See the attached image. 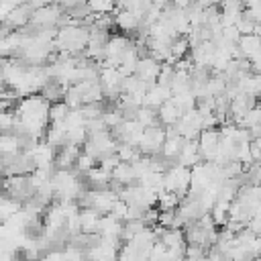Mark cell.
Segmentation results:
<instances>
[{
    "instance_id": "obj_1",
    "label": "cell",
    "mask_w": 261,
    "mask_h": 261,
    "mask_svg": "<svg viewBox=\"0 0 261 261\" xmlns=\"http://www.w3.org/2000/svg\"><path fill=\"white\" fill-rule=\"evenodd\" d=\"M163 190L175 194L179 200L188 196L190 192V167L184 165H171L165 173H163Z\"/></svg>"
},
{
    "instance_id": "obj_2",
    "label": "cell",
    "mask_w": 261,
    "mask_h": 261,
    "mask_svg": "<svg viewBox=\"0 0 261 261\" xmlns=\"http://www.w3.org/2000/svg\"><path fill=\"white\" fill-rule=\"evenodd\" d=\"M0 188H2V192L10 200L18 202L20 206L35 194V190H33V186L29 181V175H8V177H2L0 179Z\"/></svg>"
},
{
    "instance_id": "obj_3",
    "label": "cell",
    "mask_w": 261,
    "mask_h": 261,
    "mask_svg": "<svg viewBox=\"0 0 261 261\" xmlns=\"http://www.w3.org/2000/svg\"><path fill=\"white\" fill-rule=\"evenodd\" d=\"M163 141H165V128L161 124L159 126H149V128L143 130L137 149L141 151V155H155V153H161Z\"/></svg>"
},
{
    "instance_id": "obj_4",
    "label": "cell",
    "mask_w": 261,
    "mask_h": 261,
    "mask_svg": "<svg viewBox=\"0 0 261 261\" xmlns=\"http://www.w3.org/2000/svg\"><path fill=\"white\" fill-rule=\"evenodd\" d=\"M118 251H120V247L110 245V243L102 241V237H100V243L86 249V259L88 261H116Z\"/></svg>"
},
{
    "instance_id": "obj_5",
    "label": "cell",
    "mask_w": 261,
    "mask_h": 261,
    "mask_svg": "<svg viewBox=\"0 0 261 261\" xmlns=\"http://www.w3.org/2000/svg\"><path fill=\"white\" fill-rule=\"evenodd\" d=\"M31 16H33V8L24 2V4L14 6V8L4 16L2 22H4L10 31H18V29H22V27H27V24L31 22Z\"/></svg>"
},
{
    "instance_id": "obj_6",
    "label": "cell",
    "mask_w": 261,
    "mask_h": 261,
    "mask_svg": "<svg viewBox=\"0 0 261 261\" xmlns=\"http://www.w3.org/2000/svg\"><path fill=\"white\" fill-rule=\"evenodd\" d=\"M114 27L116 29H120L122 33H126V37H135V33L139 31V27H141V18L133 12V10H114Z\"/></svg>"
},
{
    "instance_id": "obj_7",
    "label": "cell",
    "mask_w": 261,
    "mask_h": 261,
    "mask_svg": "<svg viewBox=\"0 0 261 261\" xmlns=\"http://www.w3.org/2000/svg\"><path fill=\"white\" fill-rule=\"evenodd\" d=\"M159 69H161V63L153 57H143L137 61V67H135V75L147 84H155L157 82V75H159Z\"/></svg>"
},
{
    "instance_id": "obj_8",
    "label": "cell",
    "mask_w": 261,
    "mask_h": 261,
    "mask_svg": "<svg viewBox=\"0 0 261 261\" xmlns=\"http://www.w3.org/2000/svg\"><path fill=\"white\" fill-rule=\"evenodd\" d=\"M171 96H173V94H171V88L159 86V84H151L149 90H147V94H145V98H143V106L157 110L163 102L171 100Z\"/></svg>"
},
{
    "instance_id": "obj_9",
    "label": "cell",
    "mask_w": 261,
    "mask_h": 261,
    "mask_svg": "<svg viewBox=\"0 0 261 261\" xmlns=\"http://www.w3.org/2000/svg\"><path fill=\"white\" fill-rule=\"evenodd\" d=\"M116 200H118V194L112 192L110 188L108 190H98V192L92 190V208L100 214H108Z\"/></svg>"
},
{
    "instance_id": "obj_10",
    "label": "cell",
    "mask_w": 261,
    "mask_h": 261,
    "mask_svg": "<svg viewBox=\"0 0 261 261\" xmlns=\"http://www.w3.org/2000/svg\"><path fill=\"white\" fill-rule=\"evenodd\" d=\"M110 179L116 181V184H120L122 188L133 186V184H139V179H137V175H135L130 163H124V161H120V163L110 171Z\"/></svg>"
},
{
    "instance_id": "obj_11",
    "label": "cell",
    "mask_w": 261,
    "mask_h": 261,
    "mask_svg": "<svg viewBox=\"0 0 261 261\" xmlns=\"http://www.w3.org/2000/svg\"><path fill=\"white\" fill-rule=\"evenodd\" d=\"M100 216L102 214L96 212L94 208H80V226H82V232H86V234L98 232Z\"/></svg>"
},
{
    "instance_id": "obj_12",
    "label": "cell",
    "mask_w": 261,
    "mask_h": 261,
    "mask_svg": "<svg viewBox=\"0 0 261 261\" xmlns=\"http://www.w3.org/2000/svg\"><path fill=\"white\" fill-rule=\"evenodd\" d=\"M157 116H159L161 126H171V124H175V122L181 118V112L175 108V104H173L171 100H167V102H163V104L157 108Z\"/></svg>"
},
{
    "instance_id": "obj_13",
    "label": "cell",
    "mask_w": 261,
    "mask_h": 261,
    "mask_svg": "<svg viewBox=\"0 0 261 261\" xmlns=\"http://www.w3.org/2000/svg\"><path fill=\"white\" fill-rule=\"evenodd\" d=\"M237 47H239V51H241V57L251 59V57L261 49V37H257V35H241Z\"/></svg>"
},
{
    "instance_id": "obj_14",
    "label": "cell",
    "mask_w": 261,
    "mask_h": 261,
    "mask_svg": "<svg viewBox=\"0 0 261 261\" xmlns=\"http://www.w3.org/2000/svg\"><path fill=\"white\" fill-rule=\"evenodd\" d=\"M22 151L20 137L16 133H0V155H12Z\"/></svg>"
},
{
    "instance_id": "obj_15",
    "label": "cell",
    "mask_w": 261,
    "mask_h": 261,
    "mask_svg": "<svg viewBox=\"0 0 261 261\" xmlns=\"http://www.w3.org/2000/svg\"><path fill=\"white\" fill-rule=\"evenodd\" d=\"M143 128H149V126H159V116H157V110L155 108H147V106H141L139 112H137V118H135Z\"/></svg>"
},
{
    "instance_id": "obj_16",
    "label": "cell",
    "mask_w": 261,
    "mask_h": 261,
    "mask_svg": "<svg viewBox=\"0 0 261 261\" xmlns=\"http://www.w3.org/2000/svg\"><path fill=\"white\" fill-rule=\"evenodd\" d=\"M159 241L169 249V247H177V245H186L184 239V230L181 228H165L163 234L159 237Z\"/></svg>"
},
{
    "instance_id": "obj_17",
    "label": "cell",
    "mask_w": 261,
    "mask_h": 261,
    "mask_svg": "<svg viewBox=\"0 0 261 261\" xmlns=\"http://www.w3.org/2000/svg\"><path fill=\"white\" fill-rule=\"evenodd\" d=\"M179 198L175 196V194H171V192H159L157 194V204H159V210H175L177 206H179Z\"/></svg>"
},
{
    "instance_id": "obj_18",
    "label": "cell",
    "mask_w": 261,
    "mask_h": 261,
    "mask_svg": "<svg viewBox=\"0 0 261 261\" xmlns=\"http://www.w3.org/2000/svg\"><path fill=\"white\" fill-rule=\"evenodd\" d=\"M67 112H69V108H67V104L63 100L51 104L49 106V122H63V118L67 116Z\"/></svg>"
},
{
    "instance_id": "obj_19",
    "label": "cell",
    "mask_w": 261,
    "mask_h": 261,
    "mask_svg": "<svg viewBox=\"0 0 261 261\" xmlns=\"http://www.w3.org/2000/svg\"><path fill=\"white\" fill-rule=\"evenodd\" d=\"M110 216H114L116 220H120V222H124L126 220V216H128V204L124 202V200H116L114 204H112V208H110V212H108Z\"/></svg>"
},
{
    "instance_id": "obj_20",
    "label": "cell",
    "mask_w": 261,
    "mask_h": 261,
    "mask_svg": "<svg viewBox=\"0 0 261 261\" xmlns=\"http://www.w3.org/2000/svg\"><path fill=\"white\" fill-rule=\"evenodd\" d=\"M63 255H65V261H86V251L75 245H69V243H65Z\"/></svg>"
},
{
    "instance_id": "obj_21",
    "label": "cell",
    "mask_w": 261,
    "mask_h": 261,
    "mask_svg": "<svg viewBox=\"0 0 261 261\" xmlns=\"http://www.w3.org/2000/svg\"><path fill=\"white\" fill-rule=\"evenodd\" d=\"M206 255H208V249H204L200 245H188L186 243V259L188 261H198V259H202Z\"/></svg>"
},
{
    "instance_id": "obj_22",
    "label": "cell",
    "mask_w": 261,
    "mask_h": 261,
    "mask_svg": "<svg viewBox=\"0 0 261 261\" xmlns=\"http://www.w3.org/2000/svg\"><path fill=\"white\" fill-rule=\"evenodd\" d=\"M165 253H167L165 245H163L161 241H157V243L151 247V253H149V261H165Z\"/></svg>"
},
{
    "instance_id": "obj_23",
    "label": "cell",
    "mask_w": 261,
    "mask_h": 261,
    "mask_svg": "<svg viewBox=\"0 0 261 261\" xmlns=\"http://www.w3.org/2000/svg\"><path fill=\"white\" fill-rule=\"evenodd\" d=\"M237 31H239V35H253V29H255V22H251L249 18H245L243 16V12H241V18L237 20Z\"/></svg>"
},
{
    "instance_id": "obj_24",
    "label": "cell",
    "mask_w": 261,
    "mask_h": 261,
    "mask_svg": "<svg viewBox=\"0 0 261 261\" xmlns=\"http://www.w3.org/2000/svg\"><path fill=\"white\" fill-rule=\"evenodd\" d=\"M41 261H65L63 249H51V251H47V253L41 257Z\"/></svg>"
},
{
    "instance_id": "obj_25",
    "label": "cell",
    "mask_w": 261,
    "mask_h": 261,
    "mask_svg": "<svg viewBox=\"0 0 261 261\" xmlns=\"http://www.w3.org/2000/svg\"><path fill=\"white\" fill-rule=\"evenodd\" d=\"M247 261H261V257H251V259H247Z\"/></svg>"
},
{
    "instance_id": "obj_26",
    "label": "cell",
    "mask_w": 261,
    "mask_h": 261,
    "mask_svg": "<svg viewBox=\"0 0 261 261\" xmlns=\"http://www.w3.org/2000/svg\"><path fill=\"white\" fill-rule=\"evenodd\" d=\"M86 261H88V259H86Z\"/></svg>"
}]
</instances>
